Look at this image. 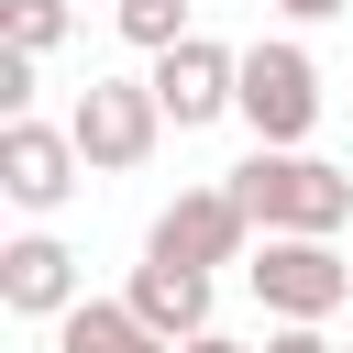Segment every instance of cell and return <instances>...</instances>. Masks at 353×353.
<instances>
[{
  "instance_id": "6da1fadb",
  "label": "cell",
  "mask_w": 353,
  "mask_h": 353,
  "mask_svg": "<svg viewBox=\"0 0 353 353\" xmlns=\"http://www.w3.org/2000/svg\"><path fill=\"white\" fill-rule=\"evenodd\" d=\"M221 188L254 210V232H309V243H342V221H353V176H342L331 154H265V143H254Z\"/></svg>"
},
{
  "instance_id": "7a4b0ae2",
  "label": "cell",
  "mask_w": 353,
  "mask_h": 353,
  "mask_svg": "<svg viewBox=\"0 0 353 353\" xmlns=\"http://www.w3.org/2000/svg\"><path fill=\"white\" fill-rule=\"evenodd\" d=\"M243 287L265 298V320H276V331H320V320L353 298V265H342V243L265 232V243H254V265H243Z\"/></svg>"
},
{
  "instance_id": "3957f363",
  "label": "cell",
  "mask_w": 353,
  "mask_h": 353,
  "mask_svg": "<svg viewBox=\"0 0 353 353\" xmlns=\"http://www.w3.org/2000/svg\"><path fill=\"white\" fill-rule=\"evenodd\" d=\"M66 132H77L88 176H132V165H154V143H165V99H154V77H88L77 110H66Z\"/></svg>"
},
{
  "instance_id": "277c9868",
  "label": "cell",
  "mask_w": 353,
  "mask_h": 353,
  "mask_svg": "<svg viewBox=\"0 0 353 353\" xmlns=\"http://www.w3.org/2000/svg\"><path fill=\"white\" fill-rule=\"evenodd\" d=\"M232 121H254V143L265 154H309V121H320V66H309V44H243V110Z\"/></svg>"
},
{
  "instance_id": "5b68a950",
  "label": "cell",
  "mask_w": 353,
  "mask_h": 353,
  "mask_svg": "<svg viewBox=\"0 0 353 353\" xmlns=\"http://www.w3.org/2000/svg\"><path fill=\"white\" fill-rule=\"evenodd\" d=\"M254 210L232 199V188H176L165 210H154V232H143V254L154 265H199V276H221V265H254Z\"/></svg>"
},
{
  "instance_id": "8992f818",
  "label": "cell",
  "mask_w": 353,
  "mask_h": 353,
  "mask_svg": "<svg viewBox=\"0 0 353 353\" xmlns=\"http://www.w3.org/2000/svg\"><path fill=\"white\" fill-rule=\"evenodd\" d=\"M77 176H88V154H77L66 121H0V199H11L33 232L77 199Z\"/></svg>"
},
{
  "instance_id": "52a82bcc",
  "label": "cell",
  "mask_w": 353,
  "mask_h": 353,
  "mask_svg": "<svg viewBox=\"0 0 353 353\" xmlns=\"http://www.w3.org/2000/svg\"><path fill=\"white\" fill-rule=\"evenodd\" d=\"M154 99H165V132H210L243 110V55L221 33H188L176 55H154Z\"/></svg>"
},
{
  "instance_id": "ba28073f",
  "label": "cell",
  "mask_w": 353,
  "mask_h": 353,
  "mask_svg": "<svg viewBox=\"0 0 353 353\" xmlns=\"http://www.w3.org/2000/svg\"><path fill=\"white\" fill-rule=\"evenodd\" d=\"M88 287H77V254L55 243V232H11L0 243V309L11 320H66Z\"/></svg>"
},
{
  "instance_id": "9c48e42d",
  "label": "cell",
  "mask_w": 353,
  "mask_h": 353,
  "mask_svg": "<svg viewBox=\"0 0 353 353\" xmlns=\"http://www.w3.org/2000/svg\"><path fill=\"white\" fill-rule=\"evenodd\" d=\"M210 298H221V276H199V265H154V254H143L132 287H121V309H132L154 342H176V353L210 331Z\"/></svg>"
},
{
  "instance_id": "30bf717a",
  "label": "cell",
  "mask_w": 353,
  "mask_h": 353,
  "mask_svg": "<svg viewBox=\"0 0 353 353\" xmlns=\"http://www.w3.org/2000/svg\"><path fill=\"white\" fill-rule=\"evenodd\" d=\"M55 353H176V342H154L121 298H77V309L55 320Z\"/></svg>"
},
{
  "instance_id": "8fae6325",
  "label": "cell",
  "mask_w": 353,
  "mask_h": 353,
  "mask_svg": "<svg viewBox=\"0 0 353 353\" xmlns=\"http://www.w3.org/2000/svg\"><path fill=\"white\" fill-rule=\"evenodd\" d=\"M110 22H121V44H143V55H176L199 22H188V0H110Z\"/></svg>"
},
{
  "instance_id": "7c38bea8",
  "label": "cell",
  "mask_w": 353,
  "mask_h": 353,
  "mask_svg": "<svg viewBox=\"0 0 353 353\" xmlns=\"http://www.w3.org/2000/svg\"><path fill=\"white\" fill-rule=\"evenodd\" d=\"M66 22H77L66 0H0V44H22V55H55Z\"/></svg>"
},
{
  "instance_id": "4fadbf2b",
  "label": "cell",
  "mask_w": 353,
  "mask_h": 353,
  "mask_svg": "<svg viewBox=\"0 0 353 353\" xmlns=\"http://www.w3.org/2000/svg\"><path fill=\"white\" fill-rule=\"evenodd\" d=\"M33 66H44V55L0 44V121H33Z\"/></svg>"
},
{
  "instance_id": "5bb4252c",
  "label": "cell",
  "mask_w": 353,
  "mask_h": 353,
  "mask_svg": "<svg viewBox=\"0 0 353 353\" xmlns=\"http://www.w3.org/2000/svg\"><path fill=\"white\" fill-rule=\"evenodd\" d=\"M254 353H342V342H331V331H265Z\"/></svg>"
},
{
  "instance_id": "9a60e30c",
  "label": "cell",
  "mask_w": 353,
  "mask_h": 353,
  "mask_svg": "<svg viewBox=\"0 0 353 353\" xmlns=\"http://www.w3.org/2000/svg\"><path fill=\"white\" fill-rule=\"evenodd\" d=\"M265 11H287V22H331V11H353V0H265Z\"/></svg>"
},
{
  "instance_id": "2e32d148",
  "label": "cell",
  "mask_w": 353,
  "mask_h": 353,
  "mask_svg": "<svg viewBox=\"0 0 353 353\" xmlns=\"http://www.w3.org/2000/svg\"><path fill=\"white\" fill-rule=\"evenodd\" d=\"M188 353H243V342H232V331H199V342H188Z\"/></svg>"
},
{
  "instance_id": "e0dca14e",
  "label": "cell",
  "mask_w": 353,
  "mask_h": 353,
  "mask_svg": "<svg viewBox=\"0 0 353 353\" xmlns=\"http://www.w3.org/2000/svg\"><path fill=\"white\" fill-rule=\"evenodd\" d=\"M188 11H199V0H188Z\"/></svg>"
},
{
  "instance_id": "ac0fdd59",
  "label": "cell",
  "mask_w": 353,
  "mask_h": 353,
  "mask_svg": "<svg viewBox=\"0 0 353 353\" xmlns=\"http://www.w3.org/2000/svg\"><path fill=\"white\" fill-rule=\"evenodd\" d=\"M342 353H353V342H342Z\"/></svg>"
}]
</instances>
